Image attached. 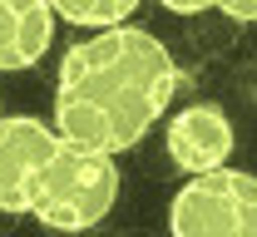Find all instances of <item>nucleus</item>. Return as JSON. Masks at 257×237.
<instances>
[{
	"label": "nucleus",
	"instance_id": "obj_1",
	"mask_svg": "<svg viewBox=\"0 0 257 237\" xmlns=\"http://www.w3.org/2000/svg\"><path fill=\"white\" fill-rule=\"evenodd\" d=\"M178 65L159 35L119 25L69 45L55 74V134L74 148L119 158L168 114Z\"/></svg>",
	"mask_w": 257,
	"mask_h": 237
},
{
	"label": "nucleus",
	"instance_id": "obj_2",
	"mask_svg": "<svg viewBox=\"0 0 257 237\" xmlns=\"http://www.w3.org/2000/svg\"><path fill=\"white\" fill-rule=\"evenodd\" d=\"M114 198H119V163L60 138V153L50 158V168L35 188L30 217H40L45 227H55L64 237H84L109 217Z\"/></svg>",
	"mask_w": 257,
	"mask_h": 237
},
{
	"label": "nucleus",
	"instance_id": "obj_3",
	"mask_svg": "<svg viewBox=\"0 0 257 237\" xmlns=\"http://www.w3.org/2000/svg\"><path fill=\"white\" fill-rule=\"evenodd\" d=\"M173 237H257V178L242 168H218L188 178L168 203Z\"/></svg>",
	"mask_w": 257,
	"mask_h": 237
},
{
	"label": "nucleus",
	"instance_id": "obj_4",
	"mask_svg": "<svg viewBox=\"0 0 257 237\" xmlns=\"http://www.w3.org/2000/svg\"><path fill=\"white\" fill-rule=\"evenodd\" d=\"M60 153L55 124L35 114H5L0 119V212H30L35 188Z\"/></svg>",
	"mask_w": 257,
	"mask_h": 237
},
{
	"label": "nucleus",
	"instance_id": "obj_5",
	"mask_svg": "<svg viewBox=\"0 0 257 237\" xmlns=\"http://www.w3.org/2000/svg\"><path fill=\"white\" fill-rule=\"evenodd\" d=\"M163 148L173 158V168H183L188 178L227 168L232 158V119L223 104H188L168 119L163 129Z\"/></svg>",
	"mask_w": 257,
	"mask_h": 237
},
{
	"label": "nucleus",
	"instance_id": "obj_6",
	"mask_svg": "<svg viewBox=\"0 0 257 237\" xmlns=\"http://www.w3.org/2000/svg\"><path fill=\"white\" fill-rule=\"evenodd\" d=\"M55 5L50 0H0V74H20L45 60L55 40Z\"/></svg>",
	"mask_w": 257,
	"mask_h": 237
},
{
	"label": "nucleus",
	"instance_id": "obj_7",
	"mask_svg": "<svg viewBox=\"0 0 257 237\" xmlns=\"http://www.w3.org/2000/svg\"><path fill=\"white\" fill-rule=\"evenodd\" d=\"M134 10H139L134 0H104V5H74V0H64V5H55L60 20H69V25H79V30H89V35L134 25Z\"/></svg>",
	"mask_w": 257,
	"mask_h": 237
},
{
	"label": "nucleus",
	"instance_id": "obj_8",
	"mask_svg": "<svg viewBox=\"0 0 257 237\" xmlns=\"http://www.w3.org/2000/svg\"><path fill=\"white\" fill-rule=\"evenodd\" d=\"M218 10H223L227 20H237V25H252V20H257V5H237V0H223Z\"/></svg>",
	"mask_w": 257,
	"mask_h": 237
},
{
	"label": "nucleus",
	"instance_id": "obj_9",
	"mask_svg": "<svg viewBox=\"0 0 257 237\" xmlns=\"http://www.w3.org/2000/svg\"><path fill=\"white\" fill-rule=\"evenodd\" d=\"M0 119H5V109H0Z\"/></svg>",
	"mask_w": 257,
	"mask_h": 237
},
{
	"label": "nucleus",
	"instance_id": "obj_10",
	"mask_svg": "<svg viewBox=\"0 0 257 237\" xmlns=\"http://www.w3.org/2000/svg\"><path fill=\"white\" fill-rule=\"evenodd\" d=\"M84 237H89V232H84Z\"/></svg>",
	"mask_w": 257,
	"mask_h": 237
}]
</instances>
